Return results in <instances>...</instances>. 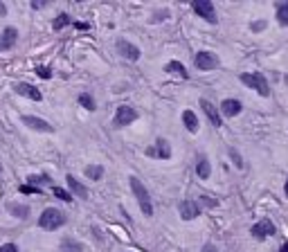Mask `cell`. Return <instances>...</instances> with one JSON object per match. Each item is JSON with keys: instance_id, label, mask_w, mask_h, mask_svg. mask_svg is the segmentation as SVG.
<instances>
[{"instance_id": "1", "label": "cell", "mask_w": 288, "mask_h": 252, "mask_svg": "<svg viewBox=\"0 0 288 252\" xmlns=\"http://www.w3.org/2000/svg\"><path fill=\"white\" fill-rule=\"evenodd\" d=\"M128 184H130V192H133L135 198H138V205H140V210H142V214L144 216H153V200H151L148 189L144 187V182L140 178H135V176H130Z\"/></svg>"}, {"instance_id": "2", "label": "cell", "mask_w": 288, "mask_h": 252, "mask_svg": "<svg viewBox=\"0 0 288 252\" xmlns=\"http://www.w3.org/2000/svg\"><path fill=\"white\" fill-rule=\"evenodd\" d=\"M66 225V214L56 207H48V210L40 212L38 216V228L45 230V232H54V230L63 228Z\"/></svg>"}, {"instance_id": "3", "label": "cell", "mask_w": 288, "mask_h": 252, "mask_svg": "<svg viewBox=\"0 0 288 252\" xmlns=\"http://www.w3.org/2000/svg\"><path fill=\"white\" fill-rule=\"evenodd\" d=\"M238 81H241L243 86H248V88H252L254 92H259L261 97H270L268 79H266L261 72H243V74L238 76Z\"/></svg>"}, {"instance_id": "4", "label": "cell", "mask_w": 288, "mask_h": 252, "mask_svg": "<svg viewBox=\"0 0 288 252\" xmlns=\"http://www.w3.org/2000/svg\"><path fill=\"white\" fill-rule=\"evenodd\" d=\"M192 9L200 18H205L210 25H216V22H218V16H216V9H214V2H212V0H194Z\"/></svg>"}, {"instance_id": "5", "label": "cell", "mask_w": 288, "mask_h": 252, "mask_svg": "<svg viewBox=\"0 0 288 252\" xmlns=\"http://www.w3.org/2000/svg\"><path fill=\"white\" fill-rule=\"evenodd\" d=\"M194 66H196L198 70L210 72V70H216V68L220 66V61H218V56H216L214 52H207V50H202V52H198L196 56H194Z\"/></svg>"}, {"instance_id": "6", "label": "cell", "mask_w": 288, "mask_h": 252, "mask_svg": "<svg viewBox=\"0 0 288 252\" xmlns=\"http://www.w3.org/2000/svg\"><path fill=\"white\" fill-rule=\"evenodd\" d=\"M250 234L256 238V241H266L268 236H272V234H277V230H274V223L270 218H261L259 223H254L250 228Z\"/></svg>"}, {"instance_id": "7", "label": "cell", "mask_w": 288, "mask_h": 252, "mask_svg": "<svg viewBox=\"0 0 288 252\" xmlns=\"http://www.w3.org/2000/svg\"><path fill=\"white\" fill-rule=\"evenodd\" d=\"M146 156L153 158V160H169L171 158V144L166 142L164 138H158L156 144L146 148Z\"/></svg>"}, {"instance_id": "8", "label": "cell", "mask_w": 288, "mask_h": 252, "mask_svg": "<svg viewBox=\"0 0 288 252\" xmlns=\"http://www.w3.org/2000/svg\"><path fill=\"white\" fill-rule=\"evenodd\" d=\"M138 120V110L130 106H120L115 112V117H112V124L117 126V128H122V126H128L130 122Z\"/></svg>"}, {"instance_id": "9", "label": "cell", "mask_w": 288, "mask_h": 252, "mask_svg": "<svg viewBox=\"0 0 288 252\" xmlns=\"http://www.w3.org/2000/svg\"><path fill=\"white\" fill-rule=\"evenodd\" d=\"M115 48H117V52H120L124 58H128V61H140V56H142V52H140L138 45L128 43L126 38H120V40H117Z\"/></svg>"}, {"instance_id": "10", "label": "cell", "mask_w": 288, "mask_h": 252, "mask_svg": "<svg viewBox=\"0 0 288 252\" xmlns=\"http://www.w3.org/2000/svg\"><path fill=\"white\" fill-rule=\"evenodd\" d=\"M180 218L182 220H194L196 216H200V202L198 200H182L178 205Z\"/></svg>"}, {"instance_id": "11", "label": "cell", "mask_w": 288, "mask_h": 252, "mask_svg": "<svg viewBox=\"0 0 288 252\" xmlns=\"http://www.w3.org/2000/svg\"><path fill=\"white\" fill-rule=\"evenodd\" d=\"M22 124L34 130H40V133H54V126L50 124V122L40 120V117H34V115H25L22 117Z\"/></svg>"}, {"instance_id": "12", "label": "cell", "mask_w": 288, "mask_h": 252, "mask_svg": "<svg viewBox=\"0 0 288 252\" xmlns=\"http://www.w3.org/2000/svg\"><path fill=\"white\" fill-rule=\"evenodd\" d=\"M16 40H18V30H16V27H4L2 34H0V52L12 50L14 45H16Z\"/></svg>"}, {"instance_id": "13", "label": "cell", "mask_w": 288, "mask_h": 252, "mask_svg": "<svg viewBox=\"0 0 288 252\" xmlns=\"http://www.w3.org/2000/svg\"><path fill=\"white\" fill-rule=\"evenodd\" d=\"M243 110V104L238 99H223L220 102V115L223 117H236Z\"/></svg>"}, {"instance_id": "14", "label": "cell", "mask_w": 288, "mask_h": 252, "mask_svg": "<svg viewBox=\"0 0 288 252\" xmlns=\"http://www.w3.org/2000/svg\"><path fill=\"white\" fill-rule=\"evenodd\" d=\"M200 108H202V112H205V117L210 120V124L218 128V126H220V115H218V110L214 108V104H212L210 99L202 97V99H200Z\"/></svg>"}, {"instance_id": "15", "label": "cell", "mask_w": 288, "mask_h": 252, "mask_svg": "<svg viewBox=\"0 0 288 252\" xmlns=\"http://www.w3.org/2000/svg\"><path fill=\"white\" fill-rule=\"evenodd\" d=\"M16 92L20 94V97L32 99V102H40V99H43V92H40L36 86H32V84H18L16 86Z\"/></svg>"}, {"instance_id": "16", "label": "cell", "mask_w": 288, "mask_h": 252, "mask_svg": "<svg viewBox=\"0 0 288 252\" xmlns=\"http://www.w3.org/2000/svg\"><path fill=\"white\" fill-rule=\"evenodd\" d=\"M66 180H68V187H70V192L74 194L76 198H88V189H86L84 184H81L79 180L74 178V176L68 174V176H66Z\"/></svg>"}, {"instance_id": "17", "label": "cell", "mask_w": 288, "mask_h": 252, "mask_svg": "<svg viewBox=\"0 0 288 252\" xmlns=\"http://www.w3.org/2000/svg\"><path fill=\"white\" fill-rule=\"evenodd\" d=\"M274 18L282 27H288V0H282V2L274 4Z\"/></svg>"}, {"instance_id": "18", "label": "cell", "mask_w": 288, "mask_h": 252, "mask_svg": "<svg viewBox=\"0 0 288 252\" xmlns=\"http://www.w3.org/2000/svg\"><path fill=\"white\" fill-rule=\"evenodd\" d=\"M164 72H169V74L180 76V79H189V72H187V68H184L180 61H169V63H166V66H164Z\"/></svg>"}, {"instance_id": "19", "label": "cell", "mask_w": 288, "mask_h": 252, "mask_svg": "<svg viewBox=\"0 0 288 252\" xmlns=\"http://www.w3.org/2000/svg\"><path fill=\"white\" fill-rule=\"evenodd\" d=\"M182 124L189 133H198V117L194 110H184L182 112Z\"/></svg>"}, {"instance_id": "20", "label": "cell", "mask_w": 288, "mask_h": 252, "mask_svg": "<svg viewBox=\"0 0 288 252\" xmlns=\"http://www.w3.org/2000/svg\"><path fill=\"white\" fill-rule=\"evenodd\" d=\"M196 176L200 180H207L212 176V164H210V160H205V158H200V160L196 162Z\"/></svg>"}, {"instance_id": "21", "label": "cell", "mask_w": 288, "mask_h": 252, "mask_svg": "<svg viewBox=\"0 0 288 252\" xmlns=\"http://www.w3.org/2000/svg\"><path fill=\"white\" fill-rule=\"evenodd\" d=\"M58 250L61 252H84V246H81L79 241H74V238H63Z\"/></svg>"}, {"instance_id": "22", "label": "cell", "mask_w": 288, "mask_h": 252, "mask_svg": "<svg viewBox=\"0 0 288 252\" xmlns=\"http://www.w3.org/2000/svg\"><path fill=\"white\" fill-rule=\"evenodd\" d=\"M102 176H104L102 164H88L86 166V178L88 180H102Z\"/></svg>"}, {"instance_id": "23", "label": "cell", "mask_w": 288, "mask_h": 252, "mask_svg": "<svg viewBox=\"0 0 288 252\" xmlns=\"http://www.w3.org/2000/svg\"><path fill=\"white\" fill-rule=\"evenodd\" d=\"M9 212H12L14 216H18V218H27V216H30V207L18 205V202H12V205H9Z\"/></svg>"}, {"instance_id": "24", "label": "cell", "mask_w": 288, "mask_h": 252, "mask_svg": "<svg viewBox=\"0 0 288 252\" xmlns=\"http://www.w3.org/2000/svg\"><path fill=\"white\" fill-rule=\"evenodd\" d=\"M25 180H27V184H34V187H40V184H48L52 178H50L48 174H40V176H27Z\"/></svg>"}, {"instance_id": "25", "label": "cell", "mask_w": 288, "mask_h": 252, "mask_svg": "<svg viewBox=\"0 0 288 252\" xmlns=\"http://www.w3.org/2000/svg\"><path fill=\"white\" fill-rule=\"evenodd\" d=\"M70 16H68V14H58V16L56 18H54V22H52V27H54V30H56V32H61L63 30V27H68V25H70Z\"/></svg>"}, {"instance_id": "26", "label": "cell", "mask_w": 288, "mask_h": 252, "mask_svg": "<svg viewBox=\"0 0 288 252\" xmlns=\"http://www.w3.org/2000/svg\"><path fill=\"white\" fill-rule=\"evenodd\" d=\"M79 104L86 108V110H94V108H97V106H94V99H92V94H90V92H81V94H79Z\"/></svg>"}, {"instance_id": "27", "label": "cell", "mask_w": 288, "mask_h": 252, "mask_svg": "<svg viewBox=\"0 0 288 252\" xmlns=\"http://www.w3.org/2000/svg\"><path fill=\"white\" fill-rule=\"evenodd\" d=\"M52 194L58 198V200H66V202H72V194L66 192L63 187H52Z\"/></svg>"}, {"instance_id": "28", "label": "cell", "mask_w": 288, "mask_h": 252, "mask_svg": "<svg viewBox=\"0 0 288 252\" xmlns=\"http://www.w3.org/2000/svg\"><path fill=\"white\" fill-rule=\"evenodd\" d=\"M18 192H20V194H27V196H30V194H40V192H43V189H40V187H34V184H20V187H18Z\"/></svg>"}, {"instance_id": "29", "label": "cell", "mask_w": 288, "mask_h": 252, "mask_svg": "<svg viewBox=\"0 0 288 252\" xmlns=\"http://www.w3.org/2000/svg\"><path fill=\"white\" fill-rule=\"evenodd\" d=\"M34 72L40 76V79H50V76H52V68H45V66H36Z\"/></svg>"}, {"instance_id": "30", "label": "cell", "mask_w": 288, "mask_h": 252, "mask_svg": "<svg viewBox=\"0 0 288 252\" xmlns=\"http://www.w3.org/2000/svg\"><path fill=\"white\" fill-rule=\"evenodd\" d=\"M230 156H232V160H234V166H236V169H243V160L236 153V148H230Z\"/></svg>"}, {"instance_id": "31", "label": "cell", "mask_w": 288, "mask_h": 252, "mask_svg": "<svg viewBox=\"0 0 288 252\" xmlns=\"http://www.w3.org/2000/svg\"><path fill=\"white\" fill-rule=\"evenodd\" d=\"M0 252H18V246L16 243H4V246L0 248Z\"/></svg>"}, {"instance_id": "32", "label": "cell", "mask_w": 288, "mask_h": 252, "mask_svg": "<svg viewBox=\"0 0 288 252\" xmlns=\"http://www.w3.org/2000/svg\"><path fill=\"white\" fill-rule=\"evenodd\" d=\"M252 32H261V30H266V20H256V22H252Z\"/></svg>"}, {"instance_id": "33", "label": "cell", "mask_w": 288, "mask_h": 252, "mask_svg": "<svg viewBox=\"0 0 288 252\" xmlns=\"http://www.w3.org/2000/svg\"><path fill=\"white\" fill-rule=\"evenodd\" d=\"M200 205H205V207H216L218 202H216V200H210L207 196H200Z\"/></svg>"}, {"instance_id": "34", "label": "cell", "mask_w": 288, "mask_h": 252, "mask_svg": "<svg viewBox=\"0 0 288 252\" xmlns=\"http://www.w3.org/2000/svg\"><path fill=\"white\" fill-rule=\"evenodd\" d=\"M202 252H218V250H216L214 243H205V246H202Z\"/></svg>"}, {"instance_id": "35", "label": "cell", "mask_w": 288, "mask_h": 252, "mask_svg": "<svg viewBox=\"0 0 288 252\" xmlns=\"http://www.w3.org/2000/svg\"><path fill=\"white\" fill-rule=\"evenodd\" d=\"M0 16H7V7L2 2H0Z\"/></svg>"}, {"instance_id": "36", "label": "cell", "mask_w": 288, "mask_h": 252, "mask_svg": "<svg viewBox=\"0 0 288 252\" xmlns=\"http://www.w3.org/2000/svg\"><path fill=\"white\" fill-rule=\"evenodd\" d=\"M279 252H288V241H286V243H284V246H282V248H279Z\"/></svg>"}, {"instance_id": "37", "label": "cell", "mask_w": 288, "mask_h": 252, "mask_svg": "<svg viewBox=\"0 0 288 252\" xmlns=\"http://www.w3.org/2000/svg\"><path fill=\"white\" fill-rule=\"evenodd\" d=\"M284 194H286V198H288V178H286V184H284Z\"/></svg>"}, {"instance_id": "38", "label": "cell", "mask_w": 288, "mask_h": 252, "mask_svg": "<svg viewBox=\"0 0 288 252\" xmlns=\"http://www.w3.org/2000/svg\"><path fill=\"white\" fill-rule=\"evenodd\" d=\"M0 174H2V162H0Z\"/></svg>"}]
</instances>
